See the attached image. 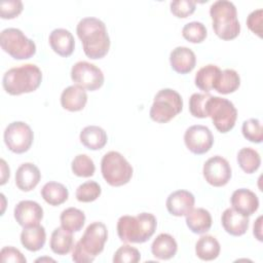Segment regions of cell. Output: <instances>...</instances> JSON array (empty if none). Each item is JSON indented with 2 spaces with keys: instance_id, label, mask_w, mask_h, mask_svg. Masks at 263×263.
Wrapping results in <instances>:
<instances>
[{
  "instance_id": "obj_8",
  "label": "cell",
  "mask_w": 263,
  "mask_h": 263,
  "mask_svg": "<svg viewBox=\"0 0 263 263\" xmlns=\"http://www.w3.org/2000/svg\"><path fill=\"white\" fill-rule=\"evenodd\" d=\"M1 48L14 60H27L36 53V44L20 29L6 28L0 34Z\"/></svg>"
},
{
  "instance_id": "obj_30",
  "label": "cell",
  "mask_w": 263,
  "mask_h": 263,
  "mask_svg": "<svg viewBox=\"0 0 263 263\" xmlns=\"http://www.w3.org/2000/svg\"><path fill=\"white\" fill-rule=\"evenodd\" d=\"M61 226L69 232H78L85 223L84 213L76 208H68L64 210L60 216Z\"/></svg>"
},
{
  "instance_id": "obj_10",
  "label": "cell",
  "mask_w": 263,
  "mask_h": 263,
  "mask_svg": "<svg viewBox=\"0 0 263 263\" xmlns=\"http://www.w3.org/2000/svg\"><path fill=\"white\" fill-rule=\"evenodd\" d=\"M3 138L5 145L11 152L22 154L31 148L34 134L26 122L13 121L6 126Z\"/></svg>"
},
{
  "instance_id": "obj_17",
  "label": "cell",
  "mask_w": 263,
  "mask_h": 263,
  "mask_svg": "<svg viewBox=\"0 0 263 263\" xmlns=\"http://www.w3.org/2000/svg\"><path fill=\"white\" fill-rule=\"evenodd\" d=\"M172 69L179 74L191 72L196 65V57L192 49L186 46H177L170 53Z\"/></svg>"
},
{
  "instance_id": "obj_39",
  "label": "cell",
  "mask_w": 263,
  "mask_h": 263,
  "mask_svg": "<svg viewBox=\"0 0 263 263\" xmlns=\"http://www.w3.org/2000/svg\"><path fill=\"white\" fill-rule=\"evenodd\" d=\"M170 7L171 12L175 16L179 18H185L195 11L196 2L192 0H176L171 2Z\"/></svg>"
},
{
  "instance_id": "obj_27",
  "label": "cell",
  "mask_w": 263,
  "mask_h": 263,
  "mask_svg": "<svg viewBox=\"0 0 263 263\" xmlns=\"http://www.w3.org/2000/svg\"><path fill=\"white\" fill-rule=\"evenodd\" d=\"M221 247L216 237L212 235H202L195 243V254L203 261H212L220 255Z\"/></svg>"
},
{
  "instance_id": "obj_7",
  "label": "cell",
  "mask_w": 263,
  "mask_h": 263,
  "mask_svg": "<svg viewBox=\"0 0 263 263\" xmlns=\"http://www.w3.org/2000/svg\"><path fill=\"white\" fill-rule=\"evenodd\" d=\"M182 109L181 95L172 88H162L155 95L149 115L155 122L166 123L181 113Z\"/></svg>"
},
{
  "instance_id": "obj_13",
  "label": "cell",
  "mask_w": 263,
  "mask_h": 263,
  "mask_svg": "<svg viewBox=\"0 0 263 263\" xmlns=\"http://www.w3.org/2000/svg\"><path fill=\"white\" fill-rule=\"evenodd\" d=\"M202 174L210 185L222 187L230 181L232 172L227 159L220 155H215L204 162Z\"/></svg>"
},
{
  "instance_id": "obj_18",
  "label": "cell",
  "mask_w": 263,
  "mask_h": 263,
  "mask_svg": "<svg viewBox=\"0 0 263 263\" xmlns=\"http://www.w3.org/2000/svg\"><path fill=\"white\" fill-rule=\"evenodd\" d=\"M51 49L59 55L68 58L75 48V40L69 30L58 28L50 32L48 38Z\"/></svg>"
},
{
  "instance_id": "obj_36",
  "label": "cell",
  "mask_w": 263,
  "mask_h": 263,
  "mask_svg": "<svg viewBox=\"0 0 263 263\" xmlns=\"http://www.w3.org/2000/svg\"><path fill=\"white\" fill-rule=\"evenodd\" d=\"M209 92L204 93H193L189 99V111L193 117L205 118L208 117L206 105L208 101L211 99Z\"/></svg>"
},
{
  "instance_id": "obj_37",
  "label": "cell",
  "mask_w": 263,
  "mask_h": 263,
  "mask_svg": "<svg viewBox=\"0 0 263 263\" xmlns=\"http://www.w3.org/2000/svg\"><path fill=\"white\" fill-rule=\"evenodd\" d=\"M242 136L250 142L259 144L263 140V128L259 119L250 118L245 120L241 126Z\"/></svg>"
},
{
  "instance_id": "obj_23",
  "label": "cell",
  "mask_w": 263,
  "mask_h": 263,
  "mask_svg": "<svg viewBox=\"0 0 263 263\" xmlns=\"http://www.w3.org/2000/svg\"><path fill=\"white\" fill-rule=\"evenodd\" d=\"M186 225L193 233H205L212 227V216L210 212L203 208L192 209L186 215Z\"/></svg>"
},
{
  "instance_id": "obj_19",
  "label": "cell",
  "mask_w": 263,
  "mask_h": 263,
  "mask_svg": "<svg viewBox=\"0 0 263 263\" xmlns=\"http://www.w3.org/2000/svg\"><path fill=\"white\" fill-rule=\"evenodd\" d=\"M249 217L241 215L232 208L226 209L221 216V224L224 230L233 236L243 235L249 228Z\"/></svg>"
},
{
  "instance_id": "obj_34",
  "label": "cell",
  "mask_w": 263,
  "mask_h": 263,
  "mask_svg": "<svg viewBox=\"0 0 263 263\" xmlns=\"http://www.w3.org/2000/svg\"><path fill=\"white\" fill-rule=\"evenodd\" d=\"M182 36L191 43H201L208 36L205 26L200 22H190L182 29Z\"/></svg>"
},
{
  "instance_id": "obj_22",
  "label": "cell",
  "mask_w": 263,
  "mask_h": 263,
  "mask_svg": "<svg viewBox=\"0 0 263 263\" xmlns=\"http://www.w3.org/2000/svg\"><path fill=\"white\" fill-rule=\"evenodd\" d=\"M178 251L176 239L168 233H160L151 245L153 256L159 260H168L175 257Z\"/></svg>"
},
{
  "instance_id": "obj_40",
  "label": "cell",
  "mask_w": 263,
  "mask_h": 263,
  "mask_svg": "<svg viewBox=\"0 0 263 263\" xmlns=\"http://www.w3.org/2000/svg\"><path fill=\"white\" fill-rule=\"evenodd\" d=\"M23 9L24 5L20 0H6L0 2V15L4 20H11L18 16Z\"/></svg>"
},
{
  "instance_id": "obj_14",
  "label": "cell",
  "mask_w": 263,
  "mask_h": 263,
  "mask_svg": "<svg viewBox=\"0 0 263 263\" xmlns=\"http://www.w3.org/2000/svg\"><path fill=\"white\" fill-rule=\"evenodd\" d=\"M14 219L23 228L40 224L43 218L42 206L33 200H22L14 208Z\"/></svg>"
},
{
  "instance_id": "obj_41",
  "label": "cell",
  "mask_w": 263,
  "mask_h": 263,
  "mask_svg": "<svg viewBox=\"0 0 263 263\" xmlns=\"http://www.w3.org/2000/svg\"><path fill=\"white\" fill-rule=\"evenodd\" d=\"M262 20H263V10L261 8L252 11L247 18L248 28L260 38L262 37Z\"/></svg>"
},
{
  "instance_id": "obj_31",
  "label": "cell",
  "mask_w": 263,
  "mask_h": 263,
  "mask_svg": "<svg viewBox=\"0 0 263 263\" xmlns=\"http://www.w3.org/2000/svg\"><path fill=\"white\" fill-rule=\"evenodd\" d=\"M221 72L220 68L216 65L209 64L200 68L194 78V82L197 88L204 92H210L213 89V84Z\"/></svg>"
},
{
  "instance_id": "obj_9",
  "label": "cell",
  "mask_w": 263,
  "mask_h": 263,
  "mask_svg": "<svg viewBox=\"0 0 263 263\" xmlns=\"http://www.w3.org/2000/svg\"><path fill=\"white\" fill-rule=\"evenodd\" d=\"M208 117L212 118L213 124L218 132L226 134L230 132L237 119V110L233 103L220 97H211L206 105Z\"/></svg>"
},
{
  "instance_id": "obj_28",
  "label": "cell",
  "mask_w": 263,
  "mask_h": 263,
  "mask_svg": "<svg viewBox=\"0 0 263 263\" xmlns=\"http://www.w3.org/2000/svg\"><path fill=\"white\" fill-rule=\"evenodd\" d=\"M49 247L57 255H67L73 248L72 233L64 229L62 226L55 228L51 233Z\"/></svg>"
},
{
  "instance_id": "obj_2",
  "label": "cell",
  "mask_w": 263,
  "mask_h": 263,
  "mask_svg": "<svg viewBox=\"0 0 263 263\" xmlns=\"http://www.w3.org/2000/svg\"><path fill=\"white\" fill-rule=\"evenodd\" d=\"M156 218L151 213H141L137 216H121L117 221V234L121 241L143 243L155 232Z\"/></svg>"
},
{
  "instance_id": "obj_16",
  "label": "cell",
  "mask_w": 263,
  "mask_h": 263,
  "mask_svg": "<svg viewBox=\"0 0 263 263\" xmlns=\"http://www.w3.org/2000/svg\"><path fill=\"white\" fill-rule=\"evenodd\" d=\"M232 209L246 217L252 216L259 208L258 196L247 188H239L233 191L230 197Z\"/></svg>"
},
{
  "instance_id": "obj_43",
  "label": "cell",
  "mask_w": 263,
  "mask_h": 263,
  "mask_svg": "<svg viewBox=\"0 0 263 263\" xmlns=\"http://www.w3.org/2000/svg\"><path fill=\"white\" fill-rule=\"evenodd\" d=\"M254 235L255 237L259 240V241H262V216H259L258 219L256 220V222L254 223Z\"/></svg>"
},
{
  "instance_id": "obj_6",
  "label": "cell",
  "mask_w": 263,
  "mask_h": 263,
  "mask_svg": "<svg viewBox=\"0 0 263 263\" xmlns=\"http://www.w3.org/2000/svg\"><path fill=\"white\" fill-rule=\"evenodd\" d=\"M101 172L104 180L113 187L127 184L133 177V166L126 158L117 151L106 153L101 161Z\"/></svg>"
},
{
  "instance_id": "obj_11",
  "label": "cell",
  "mask_w": 263,
  "mask_h": 263,
  "mask_svg": "<svg viewBox=\"0 0 263 263\" xmlns=\"http://www.w3.org/2000/svg\"><path fill=\"white\" fill-rule=\"evenodd\" d=\"M71 79L75 85L90 91H95L104 84V74L96 65L80 61L75 63L71 69Z\"/></svg>"
},
{
  "instance_id": "obj_20",
  "label": "cell",
  "mask_w": 263,
  "mask_h": 263,
  "mask_svg": "<svg viewBox=\"0 0 263 263\" xmlns=\"http://www.w3.org/2000/svg\"><path fill=\"white\" fill-rule=\"evenodd\" d=\"M41 179L39 168L32 162H25L21 164L15 173V185L25 192L33 190Z\"/></svg>"
},
{
  "instance_id": "obj_4",
  "label": "cell",
  "mask_w": 263,
  "mask_h": 263,
  "mask_svg": "<svg viewBox=\"0 0 263 263\" xmlns=\"http://www.w3.org/2000/svg\"><path fill=\"white\" fill-rule=\"evenodd\" d=\"M108 238L107 227L102 222L90 223L72 253V260L77 263H89L104 250Z\"/></svg>"
},
{
  "instance_id": "obj_42",
  "label": "cell",
  "mask_w": 263,
  "mask_h": 263,
  "mask_svg": "<svg viewBox=\"0 0 263 263\" xmlns=\"http://www.w3.org/2000/svg\"><path fill=\"white\" fill-rule=\"evenodd\" d=\"M2 262H13V263H26L27 259L21 253L20 250L13 247H4L0 252Z\"/></svg>"
},
{
  "instance_id": "obj_32",
  "label": "cell",
  "mask_w": 263,
  "mask_h": 263,
  "mask_svg": "<svg viewBox=\"0 0 263 263\" xmlns=\"http://www.w3.org/2000/svg\"><path fill=\"white\" fill-rule=\"evenodd\" d=\"M237 162L245 173L253 174L260 167L261 157L255 149L245 147L241 148L237 153Z\"/></svg>"
},
{
  "instance_id": "obj_21",
  "label": "cell",
  "mask_w": 263,
  "mask_h": 263,
  "mask_svg": "<svg viewBox=\"0 0 263 263\" xmlns=\"http://www.w3.org/2000/svg\"><path fill=\"white\" fill-rule=\"evenodd\" d=\"M87 103V93L85 89L70 85L66 87L61 95V105L65 110L70 112H77L82 110Z\"/></svg>"
},
{
  "instance_id": "obj_1",
  "label": "cell",
  "mask_w": 263,
  "mask_h": 263,
  "mask_svg": "<svg viewBox=\"0 0 263 263\" xmlns=\"http://www.w3.org/2000/svg\"><path fill=\"white\" fill-rule=\"evenodd\" d=\"M76 33L85 55L91 60L104 58L110 49V37L106 25L100 18L88 16L79 21Z\"/></svg>"
},
{
  "instance_id": "obj_38",
  "label": "cell",
  "mask_w": 263,
  "mask_h": 263,
  "mask_svg": "<svg viewBox=\"0 0 263 263\" xmlns=\"http://www.w3.org/2000/svg\"><path fill=\"white\" fill-rule=\"evenodd\" d=\"M141 259V254L138 249L124 245L116 250L113 256L114 263H137Z\"/></svg>"
},
{
  "instance_id": "obj_35",
  "label": "cell",
  "mask_w": 263,
  "mask_h": 263,
  "mask_svg": "<svg viewBox=\"0 0 263 263\" xmlns=\"http://www.w3.org/2000/svg\"><path fill=\"white\" fill-rule=\"evenodd\" d=\"M101 186L97 182L87 181L77 187L75 196L80 202H91L101 195Z\"/></svg>"
},
{
  "instance_id": "obj_33",
  "label": "cell",
  "mask_w": 263,
  "mask_h": 263,
  "mask_svg": "<svg viewBox=\"0 0 263 263\" xmlns=\"http://www.w3.org/2000/svg\"><path fill=\"white\" fill-rule=\"evenodd\" d=\"M71 168L74 175L77 177L88 178L93 176L96 166L93 160L86 154H78L74 157L71 163Z\"/></svg>"
},
{
  "instance_id": "obj_3",
  "label": "cell",
  "mask_w": 263,
  "mask_h": 263,
  "mask_svg": "<svg viewBox=\"0 0 263 263\" xmlns=\"http://www.w3.org/2000/svg\"><path fill=\"white\" fill-rule=\"evenodd\" d=\"M42 81V72L34 64H26L6 71L2 78L4 90L11 96H20L36 90Z\"/></svg>"
},
{
  "instance_id": "obj_44",
  "label": "cell",
  "mask_w": 263,
  "mask_h": 263,
  "mask_svg": "<svg viewBox=\"0 0 263 263\" xmlns=\"http://www.w3.org/2000/svg\"><path fill=\"white\" fill-rule=\"evenodd\" d=\"M0 162H1V172H2L0 184H1V185H4V184L7 182V180L9 179V176H10V173H9V172H10V171H9V167L7 166V164H6V162H5L4 159H1Z\"/></svg>"
},
{
  "instance_id": "obj_29",
  "label": "cell",
  "mask_w": 263,
  "mask_h": 263,
  "mask_svg": "<svg viewBox=\"0 0 263 263\" xmlns=\"http://www.w3.org/2000/svg\"><path fill=\"white\" fill-rule=\"evenodd\" d=\"M42 198L50 205L57 206L64 203L69 197L66 186L58 182H48L41 189Z\"/></svg>"
},
{
  "instance_id": "obj_15",
  "label": "cell",
  "mask_w": 263,
  "mask_h": 263,
  "mask_svg": "<svg viewBox=\"0 0 263 263\" xmlns=\"http://www.w3.org/2000/svg\"><path fill=\"white\" fill-rule=\"evenodd\" d=\"M194 195L183 189L172 192L165 201L167 212L175 217L186 216L194 208Z\"/></svg>"
},
{
  "instance_id": "obj_25",
  "label": "cell",
  "mask_w": 263,
  "mask_h": 263,
  "mask_svg": "<svg viewBox=\"0 0 263 263\" xmlns=\"http://www.w3.org/2000/svg\"><path fill=\"white\" fill-rule=\"evenodd\" d=\"M46 240L45 228L40 224L33 227L24 228L21 233V242L25 249L31 252L41 250Z\"/></svg>"
},
{
  "instance_id": "obj_5",
  "label": "cell",
  "mask_w": 263,
  "mask_h": 263,
  "mask_svg": "<svg viewBox=\"0 0 263 263\" xmlns=\"http://www.w3.org/2000/svg\"><path fill=\"white\" fill-rule=\"evenodd\" d=\"M215 34L222 40H232L239 35L240 24L235 5L228 0L215 1L210 7Z\"/></svg>"
},
{
  "instance_id": "obj_26",
  "label": "cell",
  "mask_w": 263,
  "mask_h": 263,
  "mask_svg": "<svg viewBox=\"0 0 263 263\" xmlns=\"http://www.w3.org/2000/svg\"><path fill=\"white\" fill-rule=\"evenodd\" d=\"M240 85V77L233 69H225L219 73L214 84L213 89L222 95L232 93L238 89Z\"/></svg>"
},
{
  "instance_id": "obj_45",
  "label": "cell",
  "mask_w": 263,
  "mask_h": 263,
  "mask_svg": "<svg viewBox=\"0 0 263 263\" xmlns=\"http://www.w3.org/2000/svg\"><path fill=\"white\" fill-rule=\"evenodd\" d=\"M44 260H48V261H53V262H54V260L51 259V258H39V259L36 260V262H38V261H44Z\"/></svg>"
},
{
  "instance_id": "obj_12",
  "label": "cell",
  "mask_w": 263,
  "mask_h": 263,
  "mask_svg": "<svg viewBox=\"0 0 263 263\" xmlns=\"http://www.w3.org/2000/svg\"><path fill=\"white\" fill-rule=\"evenodd\" d=\"M184 143L187 149L196 155L209 152L214 144V137L211 129L201 124L188 127L184 134Z\"/></svg>"
},
{
  "instance_id": "obj_24",
  "label": "cell",
  "mask_w": 263,
  "mask_h": 263,
  "mask_svg": "<svg viewBox=\"0 0 263 263\" xmlns=\"http://www.w3.org/2000/svg\"><path fill=\"white\" fill-rule=\"evenodd\" d=\"M79 139L81 144L89 150H100L107 144L106 132L98 125H87L80 132Z\"/></svg>"
}]
</instances>
